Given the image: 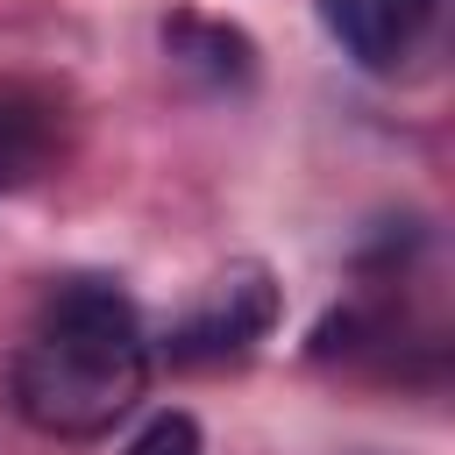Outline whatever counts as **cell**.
Listing matches in <instances>:
<instances>
[{"label": "cell", "mask_w": 455, "mask_h": 455, "mask_svg": "<svg viewBox=\"0 0 455 455\" xmlns=\"http://www.w3.org/2000/svg\"><path fill=\"white\" fill-rule=\"evenodd\" d=\"M149 377V341L142 320L128 306V291L78 277L57 284L28 327V341L14 348V405L28 427L57 434V441H92L107 434Z\"/></svg>", "instance_id": "1"}, {"label": "cell", "mask_w": 455, "mask_h": 455, "mask_svg": "<svg viewBox=\"0 0 455 455\" xmlns=\"http://www.w3.org/2000/svg\"><path fill=\"white\" fill-rule=\"evenodd\" d=\"M270 320H277L270 277H263V270H235V277H220V284L192 306V320L171 334V363H228V355H242Z\"/></svg>", "instance_id": "2"}, {"label": "cell", "mask_w": 455, "mask_h": 455, "mask_svg": "<svg viewBox=\"0 0 455 455\" xmlns=\"http://www.w3.org/2000/svg\"><path fill=\"white\" fill-rule=\"evenodd\" d=\"M427 7H434V0H320V14H327V28H334V43H341L355 64H370V71L398 64V57L419 43Z\"/></svg>", "instance_id": "3"}, {"label": "cell", "mask_w": 455, "mask_h": 455, "mask_svg": "<svg viewBox=\"0 0 455 455\" xmlns=\"http://www.w3.org/2000/svg\"><path fill=\"white\" fill-rule=\"evenodd\" d=\"M50 142H57V100H43L36 85H0V199L43 171Z\"/></svg>", "instance_id": "4"}, {"label": "cell", "mask_w": 455, "mask_h": 455, "mask_svg": "<svg viewBox=\"0 0 455 455\" xmlns=\"http://www.w3.org/2000/svg\"><path fill=\"white\" fill-rule=\"evenodd\" d=\"M164 36H171V43H199L192 64H206L213 78H249V43H242L235 28H213V21H192V14H185V21H171Z\"/></svg>", "instance_id": "5"}, {"label": "cell", "mask_w": 455, "mask_h": 455, "mask_svg": "<svg viewBox=\"0 0 455 455\" xmlns=\"http://www.w3.org/2000/svg\"><path fill=\"white\" fill-rule=\"evenodd\" d=\"M128 455H199V419H192V412H156V419L128 441Z\"/></svg>", "instance_id": "6"}]
</instances>
